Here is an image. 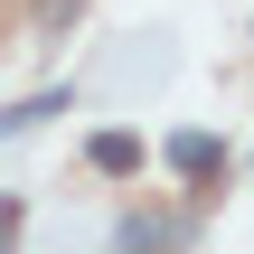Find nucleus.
Instances as JSON below:
<instances>
[{
  "label": "nucleus",
  "instance_id": "nucleus-2",
  "mask_svg": "<svg viewBox=\"0 0 254 254\" xmlns=\"http://www.w3.org/2000/svg\"><path fill=\"white\" fill-rule=\"evenodd\" d=\"M94 170L104 179H132L141 170V132H94Z\"/></svg>",
  "mask_w": 254,
  "mask_h": 254
},
{
  "label": "nucleus",
  "instance_id": "nucleus-1",
  "mask_svg": "<svg viewBox=\"0 0 254 254\" xmlns=\"http://www.w3.org/2000/svg\"><path fill=\"white\" fill-rule=\"evenodd\" d=\"M170 170L198 179V189H217V179H226V141H217V132H179V141H170Z\"/></svg>",
  "mask_w": 254,
  "mask_h": 254
}]
</instances>
